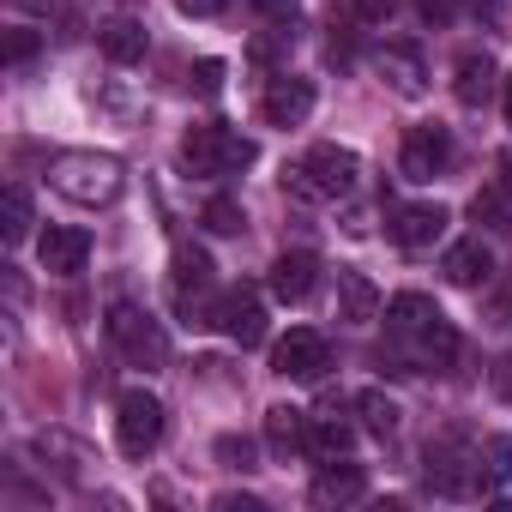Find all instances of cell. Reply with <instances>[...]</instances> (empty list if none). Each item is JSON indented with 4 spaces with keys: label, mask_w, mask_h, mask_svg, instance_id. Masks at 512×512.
Returning a JSON list of instances; mask_svg holds the SVG:
<instances>
[{
    "label": "cell",
    "mask_w": 512,
    "mask_h": 512,
    "mask_svg": "<svg viewBox=\"0 0 512 512\" xmlns=\"http://www.w3.org/2000/svg\"><path fill=\"white\" fill-rule=\"evenodd\" d=\"M260 115L272 127H302L314 115V79H296V73H278L260 97Z\"/></svg>",
    "instance_id": "cell-8"
},
{
    "label": "cell",
    "mask_w": 512,
    "mask_h": 512,
    "mask_svg": "<svg viewBox=\"0 0 512 512\" xmlns=\"http://www.w3.org/2000/svg\"><path fill=\"white\" fill-rule=\"evenodd\" d=\"M241 223H247V217H241V205H235L229 193H217V199L205 205V229H211V235H235Z\"/></svg>",
    "instance_id": "cell-27"
},
{
    "label": "cell",
    "mask_w": 512,
    "mask_h": 512,
    "mask_svg": "<svg viewBox=\"0 0 512 512\" xmlns=\"http://www.w3.org/2000/svg\"><path fill=\"white\" fill-rule=\"evenodd\" d=\"M350 13H356L362 25H386V19L398 13V0H350Z\"/></svg>",
    "instance_id": "cell-30"
},
{
    "label": "cell",
    "mask_w": 512,
    "mask_h": 512,
    "mask_svg": "<svg viewBox=\"0 0 512 512\" xmlns=\"http://www.w3.org/2000/svg\"><path fill=\"white\" fill-rule=\"evenodd\" d=\"M380 73H386V85H392L398 97H422V91H428L422 49H410V43H386V49H380Z\"/></svg>",
    "instance_id": "cell-13"
},
{
    "label": "cell",
    "mask_w": 512,
    "mask_h": 512,
    "mask_svg": "<svg viewBox=\"0 0 512 512\" xmlns=\"http://www.w3.org/2000/svg\"><path fill=\"white\" fill-rule=\"evenodd\" d=\"M374 314H380V290H374V278H368V272H338V320L368 326Z\"/></svg>",
    "instance_id": "cell-16"
},
{
    "label": "cell",
    "mask_w": 512,
    "mask_h": 512,
    "mask_svg": "<svg viewBox=\"0 0 512 512\" xmlns=\"http://www.w3.org/2000/svg\"><path fill=\"white\" fill-rule=\"evenodd\" d=\"M356 410H362L368 434H398V416H404V410H398L386 392H374V386H368V392H356Z\"/></svg>",
    "instance_id": "cell-24"
},
{
    "label": "cell",
    "mask_w": 512,
    "mask_h": 512,
    "mask_svg": "<svg viewBox=\"0 0 512 512\" xmlns=\"http://www.w3.org/2000/svg\"><path fill=\"white\" fill-rule=\"evenodd\" d=\"M97 43H103V55H109V61H121V67H127V61H139V55H145V25H133V19H115V25H109Z\"/></svg>",
    "instance_id": "cell-23"
},
{
    "label": "cell",
    "mask_w": 512,
    "mask_h": 512,
    "mask_svg": "<svg viewBox=\"0 0 512 512\" xmlns=\"http://www.w3.org/2000/svg\"><path fill=\"white\" fill-rule=\"evenodd\" d=\"M217 512H266L253 494H217Z\"/></svg>",
    "instance_id": "cell-36"
},
{
    "label": "cell",
    "mask_w": 512,
    "mask_h": 512,
    "mask_svg": "<svg viewBox=\"0 0 512 512\" xmlns=\"http://www.w3.org/2000/svg\"><path fill=\"white\" fill-rule=\"evenodd\" d=\"M416 356H422V368H434V374H446V368L458 362V332H452L446 320H434L428 332H416Z\"/></svg>",
    "instance_id": "cell-21"
},
{
    "label": "cell",
    "mask_w": 512,
    "mask_h": 512,
    "mask_svg": "<svg viewBox=\"0 0 512 512\" xmlns=\"http://www.w3.org/2000/svg\"><path fill=\"white\" fill-rule=\"evenodd\" d=\"M446 157H452L446 127H410L404 133V151H398V169H404V181H434L446 169Z\"/></svg>",
    "instance_id": "cell-9"
},
{
    "label": "cell",
    "mask_w": 512,
    "mask_h": 512,
    "mask_svg": "<svg viewBox=\"0 0 512 512\" xmlns=\"http://www.w3.org/2000/svg\"><path fill=\"white\" fill-rule=\"evenodd\" d=\"M470 217L488 223V229H512V211H506V193H500V187H482V193L470 199Z\"/></svg>",
    "instance_id": "cell-25"
},
{
    "label": "cell",
    "mask_w": 512,
    "mask_h": 512,
    "mask_svg": "<svg viewBox=\"0 0 512 512\" xmlns=\"http://www.w3.org/2000/svg\"><path fill=\"white\" fill-rule=\"evenodd\" d=\"M37 253H43V272H55V278H79L85 260H91V235H85L79 223H49L43 241H37Z\"/></svg>",
    "instance_id": "cell-7"
},
{
    "label": "cell",
    "mask_w": 512,
    "mask_h": 512,
    "mask_svg": "<svg viewBox=\"0 0 512 512\" xmlns=\"http://www.w3.org/2000/svg\"><path fill=\"white\" fill-rule=\"evenodd\" d=\"M49 187L73 205H109V199H121L127 169L109 151H67V157L49 163Z\"/></svg>",
    "instance_id": "cell-1"
},
{
    "label": "cell",
    "mask_w": 512,
    "mask_h": 512,
    "mask_svg": "<svg viewBox=\"0 0 512 512\" xmlns=\"http://www.w3.org/2000/svg\"><path fill=\"white\" fill-rule=\"evenodd\" d=\"M500 91H506V127H512V73H506V85H500Z\"/></svg>",
    "instance_id": "cell-40"
},
{
    "label": "cell",
    "mask_w": 512,
    "mask_h": 512,
    "mask_svg": "<svg viewBox=\"0 0 512 512\" xmlns=\"http://www.w3.org/2000/svg\"><path fill=\"white\" fill-rule=\"evenodd\" d=\"M109 338H115V350H121L133 368H163V356H169L163 326H157L151 314H139L133 302H115V308H109Z\"/></svg>",
    "instance_id": "cell-4"
},
{
    "label": "cell",
    "mask_w": 512,
    "mask_h": 512,
    "mask_svg": "<svg viewBox=\"0 0 512 512\" xmlns=\"http://www.w3.org/2000/svg\"><path fill=\"white\" fill-rule=\"evenodd\" d=\"M452 91H458V103H464V109H482V103H488V91H494V61H488V55H464V61H458Z\"/></svg>",
    "instance_id": "cell-20"
},
{
    "label": "cell",
    "mask_w": 512,
    "mask_h": 512,
    "mask_svg": "<svg viewBox=\"0 0 512 512\" xmlns=\"http://www.w3.org/2000/svg\"><path fill=\"white\" fill-rule=\"evenodd\" d=\"M217 458H223V464H235V470H253V446H247V440H235V434H223V440H217Z\"/></svg>",
    "instance_id": "cell-31"
},
{
    "label": "cell",
    "mask_w": 512,
    "mask_h": 512,
    "mask_svg": "<svg viewBox=\"0 0 512 512\" xmlns=\"http://www.w3.org/2000/svg\"><path fill=\"white\" fill-rule=\"evenodd\" d=\"M494 392H500V398H512V356L494 368Z\"/></svg>",
    "instance_id": "cell-38"
},
{
    "label": "cell",
    "mask_w": 512,
    "mask_h": 512,
    "mask_svg": "<svg viewBox=\"0 0 512 512\" xmlns=\"http://www.w3.org/2000/svg\"><path fill=\"white\" fill-rule=\"evenodd\" d=\"M500 193H506V199H512V151H506V157H500Z\"/></svg>",
    "instance_id": "cell-39"
},
{
    "label": "cell",
    "mask_w": 512,
    "mask_h": 512,
    "mask_svg": "<svg viewBox=\"0 0 512 512\" xmlns=\"http://www.w3.org/2000/svg\"><path fill=\"white\" fill-rule=\"evenodd\" d=\"M350 446H356V428H350L344 416H308V452H314L320 464L344 458Z\"/></svg>",
    "instance_id": "cell-19"
},
{
    "label": "cell",
    "mask_w": 512,
    "mask_h": 512,
    "mask_svg": "<svg viewBox=\"0 0 512 512\" xmlns=\"http://www.w3.org/2000/svg\"><path fill=\"white\" fill-rule=\"evenodd\" d=\"M284 49H290V31H278V37H253V43H247L253 61H278Z\"/></svg>",
    "instance_id": "cell-32"
},
{
    "label": "cell",
    "mask_w": 512,
    "mask_h": 512,
    "mask_svg": "<svg viewBox=\"0 0 512 512\" xmlns=\"http://www.w3.org/2000/svg\"><path fill=\"white\" fill-rule=\"evenodd\" d=\"M211 326H223L241 350H253V344H260L266 338V302H260V290H229L217 308H211Z\"/></svg>",
    "instance_id": "cell-6"
},
{
    "label": "cell",
    "mask_w": 512,
    "mask_h": 512,
    "mask_svg": "<svg viewBox=\"0 0 512 512\" xmlns=\"http://www.w3.org/2000/svg\"><path fill=\"white\" fill-rule=\"evenodd\" d=\"M320 284V260L314 253H278V266H272V296L278 302H308Z\"/></svg>",
    "instance_id": "cell-12"
},
{
    "label": "cell",
    "mask_w": 512,
    "mask_h": 512,
    "mask_svg": "<svg viewBox=\"0 0 512 512\" xmlns=\"http://www.w3.org/2000/svg\"><path fill=\"white\" fill-rule=\"evenodd\" d=\"M272 374H284V380H320V374H326V338L308 332V326H296V332L272 350Z\"/></svg>",
    "instance_id": "cell-10"
},
{
    "label": "cell",
    "mask_w": 512,
    "mask_h": 512,
    "mask_svg": "<svg viewBox=\"0 0 512 512\" xmlns=\"http://www.w3.org/2000/svg\"><path fill=\"white\" fill-rule=\"evenodd\" d=\"M482 452H488V464H482V470H488V482L500 488V482L512 476V440H506V434H488V440H482Z\"/></svg>",
    "instance_id": "cell-28"
},
{
    "label": "cell",
    "mask_w": 512,
    "mask_h": 512,
    "mask_svg": "<svg viewBox=\"0 0 512 512\" xmlns=\"http://www.w3.org/2000/svg\"><path fill=\"white\" fill-rule=\"evenodd\" d=\"M199 97H217L223 91V61H193V79H187Z\"/></svg>",
    "instance_id": "cell-29"
},
{
    "label": "cell",
    "mask_w": 512,
    "mask_h": 512,
    "mask_svg": "<svg viewBox=\"0 0 512 512\" xmlns=\"http://www.w3.org/2000/svg\"><path fill=\"white\" fill-rule=\"evenodd\" d=\"M223 7H229V0H175V13H181V19H217Z\"/></svg>",
    "instance_id": "cell-34"
},
{
    "label": "cell",
    "mask_w": 512,
    "mask_h": 512,
    "mask_svg": "<svg viewBox=\"0 0 512 512\" xmlns=\"http://www.w3.org/2000/svg\"><path fill=\"white\" fill-rule=\"evenodd\" d=\"M446 205H392V241L398 247H434L440 235H446Z\"/></svg>",
    "instance_id": "cell-11"
},
{
    "label": "cell",
    "mask_w": 512,
    "mask_h": 512,
    "mask_svg": "<svg viewBox=\"0 0 512 512\" xmlns=\"http://www.w3.org/2000/svg\"><path fill=\"white\" fill-rule=\"evenodd\" d=\"M115 440H121L127 458L157 452V440H163V404L151 392H121V404H115Z\"/></svg>",
    "instance_id": "cell-5"
},
{
    "label": "cell",
    "mask_w": 512,
    "mask_h": 512,
    "mask_svg": "<svg viewBox=\"0 0 512 512\" xmlns=\"http://www.w3.org/2000/svg\"><path fill=\"white\" fill-rule=\"evenodd\" d=\"M356 175H362L356 151H344V145H314L296 169H284V187H290L296 199H344V193L356 187Z\"/></svg>",
    "instance_id": "cell-2"
},
{
    "label": "cell",
    "mask_w": 512,
    "mask_h": 512,
    "mask_svg": "<svg viewBox=\"0 0 512 512\" xmlns=\"http://www.w3.org/2000/svg\"><path fill=\"white\" fill-rule=\"evenodd\" d=\"M7 241H25L31 235V193L25 187H7V223H0Z\"/></svg>",
    "instance_id": "cell-26"
},
{
    "label": "cell",
    "mask_w": 512,
    "mask_h": 512,
    "mask_svg": "<svg viewBox=\"0 0 512 512\" xmlns=\"http://www.w3.org/2000/svg\"><path fill=\"white\" fill-rule=\"evenodd\" d=\"M31 55H37V31H13V43H7V61H13V67H25Z\"/></svg>",
    "instance_id": "cell-35"
},
{
    "label": "cell",
    "mask_w": 512,
    "mask_h": 512,
    "mask_svg": "<svg viewBox=\"0 0 512 512\" xmlns=\"http://www.w3.org/2000/svg\"><path fill=\"white\" fill-rule=\"evenodd\" d=\"M181 157H187L193 175H235V169H247L260 151H253V139H241V133H229L217 121H199V127H187Z\"/></svg>",
    "instance_id": "cell-3"
},
{
    "label": "cell",
    "mask_w": 512,
    "mask_h": 512,
    "mask_svg": "<svg viewBox=\"0 0 512 512\" xmlns=\"http://www.w3.org/2000/svg\"><path fill=\"white\" fill-rule=\"evenodd\" d=\"M446 278H452L458 290H476V284H488V278H494V253L482 247V235H470V241H452V247H446Z\"/></svg>",
    "instance_id": "cell-14"
},
{
    "label": "cell",
    "mask_w": 512,
    "mask_h": 512,
    "mask_svg": "<svg viewBox=\"0 0 512 512\" xmlns=\"http://www.w3.org/2000/svg\"><path fill=\"white\" fill-rule=\"evenodd\" d=\"M416 7H422L428 25H446V19H452V0H416Z\"/></svg>",
    "instance_id": "cell-37"
},
{
    "label": "cell",
    "mask_w": 512,
    "mask_h": 512,
    "mask_svg": "<svg viewBox=\"0 0 512 512\" xmlns=\"http://www.w3.org/2000/svg\"><path fill=\"white\" fill-rule=\"evenodd\" d=\"M362 494H368V476H362L356 464H338V458H332V464L314 476V488H308L314 506H344V500H362Z\"/></svg>",
    "instance_id": "cell-15"
},
{
    "label": "cell",
    "mask_w": 512,
    "mask_h": 512,
    "mask_svg": "<svg viewBox=\"0 0 512 512\" xmlns=\"http://www.w3.org/2000/svg\"><path fill=\"white\" fill-rule=\"evenodd\" d=\"M253 13H266V19H278V25H290V19L302 13V0H253Z\"/></svg>",
    "instance_id": "cell-33"
},
{
    "label": "cell",
    "mask_w": 512,
    "mask_h": 512,
    "mask_svg": "<svg viewBox=\"0 0 512 512\" xmlns=\"http://www.w3.org/2000/svg\"><path fill=\"white\" fill-rule=\"evenodd\" d=\"M205 284H211V260H205L199 247H181V253H175V302L193 308V296H199Z\"/></svg>",
    "instance_id": "cell-22"
},
{
    "label": "cell",
    "mask_w": 512,
    "mask_h": 512,
    "mask_svg": "<svg viewBox=\"0 0 512 512\" xmlns=\"http://www.w3.org/2000/svg\"><path fill=\"white\" fill-rule=\"evenodd\" d=\"M434 320H440V308H434L428 296H416V290H404V296L386 302V326H392L398 338H416V332H428Z\"/></svg>",
    "instance_id": "cell-18"
},
{
    "label": "cell",
    "mask_w": 512,
    "mask_h": 512,
    "mask_svg": "<svg viewBox=\"0 0 512 512\" xmlns=\"http://www.w3.org/2000/svg\"><path fill=\"white\" fill-rule=\"evenodd\" d=\"M266 440H272L278 458L308 452V410H296V404H272V410H266Z\"/></svg>",
    "instance_id": "cell-17"
}]
</instances>
